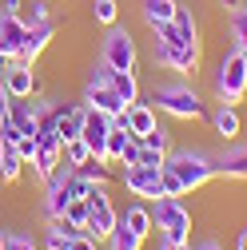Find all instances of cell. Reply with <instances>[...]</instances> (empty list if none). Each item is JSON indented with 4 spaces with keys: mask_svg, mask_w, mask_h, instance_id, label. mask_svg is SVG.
<instances>
[{
    "mask_svg": "<svg viewBox=\"0 0 247 250\" xmlns=\"http://www.w3.org/2000/svg\"><path fill=\"white\" fill-rule=\"evenodd\" d=\"M156 44H151V56H156V64L175 72V76H196L199 72V48L203 44H188L179 32H175V24H160L156 32Z\"/></svg>",
    "mask_w": 247,
    "mask_h": 250,
    "instance_id": "6da1fadb",
    "label": "cell"
},
{
    "mask_svg": "<svg viewBox=\"0 0 247 250\" xmlns=\"http://www.w3.org/2000/svg\"><path fill=\"white\" fill-rule=\"evenodd\" d=\"M148 104L172 119H207V104L192 83H156L148 91Z\"/></svg>",
    "mask_w": 247,
    "mask_h": 250,
    "instance_id": "7a4b0ae2",
    "label": "cell"
},
{
    "mask_svg": "<svg viewBox=\"0 0 247 250\" xmlns=\"http://www.w3.org/2000/svg\"><path fill=\"white\" fill-rule=\"evenodd\" d=\"M151 218H156V230H160V242L168 246H192V230H196V218L188 210L183 199H156L151 203Z\"/></svg>",
    "mask_w": 247,
    "mask_h": 250,
    "instance_id": "3957f363",
    "label": "cell"
},
{
    "mask_svg": "<svg viewBox=\"0 0 247 250\" xmlns=\"http://www.w3.org/2000/svg\"><path fill=\"white\" fill-rule=\"evenodd\" d=\"M164 171H172V175H175L183 187H188V195H192V191H199V187H207L211 179H220V175H215L211 155L192 151V147H172V151H168V163H164Z\"/></svg>",
    "mask_w": 247,
    "mask_h": 250,
    "instance_id": "277c9868",
    "label": "cell"
},
{
    "mask_svg": "<svg viewBox=\"0 0 247 250\" xmlns=\"http://www.w3.org/2000/svg\"><path fill=\"white\" fill-rule=\"evenodd\" d=\"M211 87H215V100H220V104H231V107L243 104V96H247V64H243V52L239 48H231L220 64H215Z\"/></svg>",
    "mask_w": 247,
    "mask_h": 250,
    "instance_id": "5b68a950",
    "label": "cell"
},
{
    "mask_svg": "<svg viewBox=\"0 0 247 250\" xmlns=\"http://www.w3.org/2000/svg\"><path fill=\"white\" fill-rule=\"evenodd\" d=\"M100 60H104L112 72H136V64H140V48H136L132 32H124L120 24H112L108 36H104V48H100Z\"/></svg>",
    "mask_w": 247,
    "mask_h": 250,
    "instance_id": "8992f818",
    "label": "cell"
},
{
    "mask_svg": "<svg viewBox=\"0 0 247 250\" xmlns=\"http://www.w3.org/2000/svg\"><path fill=\"white\" fill-rule=\"evenodd\" d=\"M116 223H120V210H116V203L108 195V187H92V195H88V230L84 234H92L96 242H104Z\"/></svg>",
    "mask_w": 247,
    "mask_h": 250,
    "instance_id": "52a82bcc",
    "label": "cell"
},
{
    "mask_svg": "<svg viewBox=\"0 0 247 250\" xmlns=\"http://www.w3.org/2000/svg\"><path fill=\"white\" fill-rule=\"evenodd\" d=\"M120 187L140 203H156L164 199V171L151 167H120Z\"/></svg>",
    "mask_w": 247,
    "mask_h": 250,
    "instance_id": "ba28073f",
    "label": "cell"
},
{
    "mask_svg": "<svg viewBox=\"0 0 247 250\" xmlns=\"http://www.w3.org/2000/svg\"><path fill=\"white\" fill-rule=\"evenodd\" d=\"M4 87H8L12 100L44 96V80L32 72V64H20V60H8V64H4Z\"/></svg>",
    "mask_w": 247,
    "mask_h": 250,
    "instance_id": "9c48e42d",
    "label": "cell"
},
{
    "mask_svg": "<svg viewBox=\"0 0 247 250\" xmlns=\"http://www.w3.org/2000/svg\"><path fill=\"white\" fill-rule=\"evenodd\" d=\"M84 123H88V104H64V100H56V135L60 143H72L84 135Z\"/></svg>",
    "mask_w": 247,
    "mask_h": 250,
    "instance_id": "30bf717a",
    "label": "cell"
},
{
    "mask_svg": "<svg viewBox=\"0 0 247 250\" xmlns=\"http://www.w3.org/2000/svg\"><path fill=\"white\" fill-rule=\"evenodd\" d=\"M108 131H112V115H100V111H92L88 107V123H84V143H88V151H92V159H104L108 155ZM108 163V159H104Z\"/></svg>",
    "mask_w": 247,
    "mask_h": 250,
    "instance_id": "8fae6325",
    "label": "cell"
},
{
    "mask_svg": "<svg viewBox=\"0 0 247 250\" xmlns=\"http://www.w3.org/2000/svg\"><path fill=\"white\" fill-rule=\"evenodd\" d=\"M211 163H215V175L220 179H247V143L231 139V147L211 155Z\"/></svg>",
    "mask_w": 247,
    "mask_h": 250,
    "instance_id": "7c38bea8",
    "label": "cell"
},
{
    "mask_svg": "<svg viewBox=\"0 0 247 250\" xmlns=\"http://www.w3.org/2000/svg\"><path fill=\"white\" fill-rule=\"evenodd\" d=\"M52 36H56V24L52 20H44V24H28V36H24V48H20V64H36V60L44 56V48L52 44Z\"/></svg>",
    "mask_w": 247,
    "mask_h": 250,
    "instance_id": "4fadbf2b",
    "label": "cell"
},
{
    "mask_svg": "<svg viewBox=\"0 0 247 250\" xmlns=\"http://www.w3.org/2000/svg\"><path fill=\"white\" fill-rule=\"evenodd\" d=\"M84 104L92 111H100V115H120V111H128V104H124L112 83H84Z\"/></svg>",
    "mask_w": 247,
    "mask_h": 250,
    "instance_id": "5bb4252c",
    "label": "cell"
},
{
    "mask_svg": "<svg viewBox=\"0 0 247 250\" xmlns=\"http://www.w3.org/2000/svg\"><path fill=\"white\" fill-rule=\"evenodd\" d=\"M24 36H28V20L24 16H0V56H4V60L20 56Z\"/></svg>",
    "mask_w": 247,
    "mask_h": 250,
    "instance_id": "9a60e30c",
    "label": "cell"
},
{
    "mask_svg": "<svg viewBox=\"0 0 247 250\" xmlns=\"http://www.w3.org/2000/svg\"><path fill=\"white\" fill-rule=\"evenodd\" d=\"M207 119H211V131L220 135L223 143L239 139V131H243V115H239V107H231V104H215V107L207 111Z\"/></svg>",
    "mask_w": 247,
    "mask_h": 250,
    "instance_id": "2e32d148",
    "label": "cell"
},
{
    "mask_svg": "<svg viewBox=\"0 0 247 250\" xmlns=\"http://www.w3.org/2000/svg\"><path fill=\"white\" fill-rule=\"evenodd\" d=\"M120 223L128 227V230H136L144 242L156 234V218H151V203H140V199H132L128 207L120 210Z\"/></svg>",
    "mask_w": 247,
    "mask_h": 250,
    "instance_id": "e0dca14e",
    "label": "cell"
},
{
    "mask_svg": "<svg viewBox=\"0 0 247 250\" xmlns=\"http://www.w3.org/2000/svg\"><path fill=\"white\" fill-rule=\"evenodd\" d=\"M124 123H128L132 139H144V135H148V131L160 123V111L151 107L148 100H136V104H128V111H124Z\"/></svg>",
    "mask_w": 247,
    "mask_h": 250,
    "instance_id": "ac0fdd59",
    "label": "cell"
},
{
    "mask_svg": "<svg viewBox=\"0 0 247 250\" xmlns=\"http://www.w3.org/2000/svg\"><path fill=\"white\" fill-rule=\"evenodd\" d=\"M60 163H64V143H60V139H48V143H40L36 147V159H32V175L44 183Z\"/></svg>",
    "mask_w": 247,
    "mask_h": 250,
    "instance_id": "d6986e66",
    "label": "cell"
},
{
    "mask_svg": "<svg viewBox=\"0 0 247 250\" xmlns=\"http://www.w3.org/2000/svg\"><path fill=\"white\" fill-rule=\"evenodd\" d=\"M175 8H179V0H140V12H144V24L156 32L160 24H172L175 20Z\"/></svg>",
    "mask_w": 247,
    "mask_h": 250,
    "instance_id": "ffe728a7",
    "label": "cell"
},
{
    "mask_svg": "<svg viewBox=\"0 0 247 250\" xmlns=\"http://www.w3.org/2000/svg\"><path fill=\"white\" fill-rule=\"evenodd\" d=\"M8 119L16 123L20 135H36V96H32V100H12Z\"/></svg>",
    "mask_w": 247,
    "mask_h": 250,
    "instance_id": "44dd1931",
    "label": "cell"
},
{
    "mask_svg": "<svg viewBox=\"0 0 247 250\" xmlns=\"http://www.w3.org/2000/svg\"><path fill=\"white\" fill-rule=\"evenodd\" d=\"M108 83H112V91L124 104H136L140 100V76L136 72H108Z\"/></svg>",
    "mask_w": 247,
    "mask_h": 250,
    "instance_id": "7402d4cb",
    "label": "cell"
},
{
    "mask_svg": "<svg viewBox=\"0 0 247 250\" xmlns=\"http://www.w3.org/2000/svg\"><path fill=\"white\" fill-rule=\"evenodd\" d=\"M24 175V159L16 155V147L0 143V183H16Z\"/></svg>",
    "mask_w": 247,
    "mask_h": 250,
    "instance_id": "603a6c76",
    "label": "cell"
},
{
    "mask_svg": "<svg viewBox=\"0 0 247 250\" xmlns=\"http://www.w3.org/2000/svg\"><path fill=\"white\" fill-rule=\"evenodd\" d=\"M104 246H108V250H144V238H140L136 230H128L124 223H116L112 234L104 238Z\"/></svg>",
    "mask_w": 247,
    "mask_h": 250,
    "instance_id": "cb8c5ba5",
    "label": "cell"
},
{
    "mask_svg": "<svg viewBox=\"0 0 247 250\" xmlns=\"http://www.w3.org/2000/svg\"><path fill=\"white\" fill-rule=\"evenodd\" d=\"M128 139H132V131H128V127H116V123H112V131H108V155H104V159H108V167H120Z\"/></svg>",
    "mask_w": 247,
    "mask_h": 250,
    "instance_id": "d4e9b609",
    "label": "cell"
},
{
    "mask_svg": "<svg viewBox=\"0 0 247 250\" xmlns=\"http://www.w3.org/2000/svg\"><path fill=\"white\" fill-rule=\"evenodd\" d=\"M227 24H231V48L247 52V4H235Z\"/></svg>",
    "mask_w": 247,
    "mask_h": 250,
    "instance_id": "484cf974",
    "label": "cell"
},
{
    "mask_svg": "<svg viewBox=\"0 0 247 250\" xmlns=\"http://www.w3.org/2000/svg\"><path fill=\"white\" fill-rule=\"evenodd\" d=\"M172 24H175V32H179L183 40H188V44H199V24H196L192 8H183V4H179V8H175V20H172Z\"/></svg>",
    "mask_w": 247,
    "mask_h": 250,
    "instance_id": "4316f807",
    "label": "cell"
},
{
    "mask_svg": "<svg viewBox=\"0 0 247 250\" xmlns=\"http://www.w3.org/2000/svg\"><path fill=\"white\" fill-rule=\"evenodd\" d=\"M92 20H96L100 28L120 24V8H116V0H92Z\"/></svg>",
    "mask_w": 247,
    "mask_h": 250,
    "instance_id": "83f0119b",
    "label": "cell"
},
{
    "mask_svg": "<svg viewBox=\"0 0 247 250\" xmlns=\"http://www.w3.org/2000/svg\"><path fill=\"white\" fill-rule=\"evenodd\" d=\"M140 143H144V147H151V151H164V155L175 147V143H172V131L164 127V123H156V127H151V131H148Z\"/></svg>",
    "mask_w": 247,
    "mask_h": 250,
    "instance_id": "f1b7e54d",
    "label": "cell"
},
{
    "mask_svg": "<svg viewBox=\"0 0 247 250\" xmlns=\"http://www.w3.org/2000/svg\"><path fill=\"white\" fill-rule=\"evenodd\" d=\"M64 223H68V227H76V230H88V199H72V203H68Z\"/></svg>",
    "mask_w": 247,
    "mask_h": 250,
    "instance_id": "f546056e",
    "label": "cell"
},
{
    "mask_svg": "<svg viewBox=\"0 0 247 250\" xmlns=\"http://www.w3.org/2000/svg\"><path fill=\"white\" fill-rule=\"evenodd\" d=\"M64 159H68L72 167H84V163L92 159V151H88L84 139H72V143H64Z\"/></svg>",
    "mask_w": 247,
    "mask_h": 250,
    "instance_id": "4dcf8cb0",
    "label": "cell"
},
{
    "mask_svg": "<svg viewBox=\"0 0 247 250\" xmlns=\"http://www.w3.org/2000/svg\"><path fill=\"white\" fill-rule=\"evenodd\" d=\"M80 171H84V175H88V179H92V183H100V187H104V183H108V179H112V167H108V163H104V159H88V163H84V167H80Z\"/></svg>",
    "mask_w": 247,
    "mask_h": 250,
    "instance_id": "1f68e13d",
    "label": "cell"
},
{
    "mask_svg": "<svg viewBox=\"0 0 247 250\" xmlns=\"http://www.w3.org/2000/svg\"><path fill=\"white\" fill-rule=\"evenodd\" d=\"M4 250H40L32 234H24V230H8L4 234Z\"/></svg>",
    "mask_w": 247,
    "mask_h": 250,
    "instance_id": "d6a6232c",
    "label": "cell"
},
{
    "mask_svg": "<svg viewBox=\"0 0 247 250\" xmlns=\"http://www.w3.org/2000/svg\"><path fill=\"white\" fill-rule=\"evenodd\" d=\"M24 20H28V24L52 20V4H48V0H32V4H28V12H24Z\"/></svg>",
    "mask_w": 247,
    "mask_h": 250,
    "instance_id": "836d02e7",
    "label": "cell"
},
{
    "mask_svg": "<svg viewBox=\"0 0 247 250\" xmlns=\"http://www.w3.org/2000/svg\"><path fill=\"white\" fill-rule=\"evenodd\" d=\"M36 135H20L16 139V155H20V159H24V167H32V159H36Z\"/></svg>",
    "mask_w": 247,
    "mask_h": 250,
    "instance_id": "e575fe53",
    "label": "cell"
},
{
    "mask_svg": "<svg viewBox=\"0 0 247 250\" xmlns=\"http://www.w3.org/2000/svg\"><path fill=\"white\" fill-rule=\"evenodd\" d=\"M140 155H144V143H140V139H128V147H124V159H120V167H140Z\"/></svg>",
    "mask_w": 247,
    "mask_h": 250,
    "instance_id": "d590c367",
    "label": "cell"
},
{
    "mask_svg": "<svg viewBox=\"0 0 247 250\" xmlns=\"http://www.w3.org/2000/svg\"><path fill=\"white\" fill-rule=\"evenodd\" d=\"M164 163H168V155H164V151H151V147H144V155H140V167L164 171Z\"/></svg>",
    "mask_w": 247,
    "mask_h": 250,
    "instance_id": "8d00e7d4",
    "label": "cell"
},
{
    "mask_svg": "<svg viewBox=\"0 0 247 250\" xmlns=\"http://www.w3.org/2000/svg\"><path fill=\"white\" fill-rule=\"evenodd\" d=\"M164 195H168V199H183V195H188V187H183L172 171H164Z\"/></svg>",
    "mask_w": 247,
    "mask_h": 250,
    "instance_id": "74e56055",
    "label": "cell"
},
{
    "mask_svg": "<svg viewBox=\"0 0 247 250\" xmlns=\"http://www.w3.org/2000/svg\"><path fill=\"white\" fill-rule=\"evenodd\" d=\"M68 250H100V242L92 238V234H76V238L68 242Z\"/></svg>",
    "mask_w": 247,
    "mask_h": 250,
    "instance_id": "f35d334b",
    "label": "cell"
},
{
    "mask_svg": "<svg viewBox=\"0 0 247 250\" xmlns=\"http://www.w3.org/2000/svg\"><path fill=\"white\" fill-rule=\"evenodd\" d=\"M0 16H24V0H0Z\"/></svg>",
    "mask_w": 247,
    "mask_h": 250,
    "instance_id": "ab89813d",
    "label": "cell"
},
{
    "mask_svg": "<svg viewBox=\"0 0 247 250\" xmlns=\"http://www.w3.org/2000/svg\"><path fill=\"white\" fill-rule=\"evenodd\" d=\"M192 250H223V242H215V238H203V242H192Z\"/></svg>",
    "mask_w": 247,
    "mask_h": 250,
    "instance_id": "60d3db41",
    "label": "cell"
},
{
    "mask_svg": "<svg viewBox=\"0 0 247 250\" xmlns=\"http://www.w3.org/2000/svg\"><path fill=\"white\" fill-rule=\"evenodd\" d=\"M235 250H247V227H243V230L235 234Z\"/></svg>",
    "mask_w": 247,
    "mask_h": 250,
    "instance_id": "b9f144b4",
    "label": "cell"
},
{
    "mask_svg": "<svg viewBox=\"0 0 247 250\" xmlns=\"http://www.w3.org/2000/svg\"><path fill=\"white\" fill-rule=\"evenodd\" d=\"M160 250H192V246H168V242H160Z\"/></svg>",
    "mask_w": 247,
    "mask_h": 250,
    "instance_id": "7bdbcfd3",
    "label": "cell"
},
{
    "mask_svg": "<svg viewBox=\"0 0 247 250\" xmlns=\"http://www.w3.org/2000/svg\"><path fill=\"white\" fill-rule=\"evenodd\" d=\"M4 64H8V60H4V56H0V76H4Z\"/></svg>",
    "mask_w": 247,
    "mask_h": 250,
    "instance_id": "ee69618b",
    "label": "cell"
},
{
    "mask_svg": "<svg viewBox=\"0 0 247 250\" xmlns=\"http://www.w3.org/2000/svg\"><path fill=\"white\" fill-rule=\"evenodd\" d=\"M223 4H231V8H235V4H243V0H223Z\"/></svg>",
    "mask_w": 247,
    "mask_h": 250,
    "instance_id": "f6af8a7d",
    "label": "cell"
},
{
    "mask_svg": "<svg viewBox=\"0 0 247 250\" xmlns=\"http://www.w3.org/2000/svg\"><path fill=\"white\" fill-rule=\"evenodd\" d=\"M0 250H4V230H0Z\"/></svg>",
    "mask_w": 247,
    "mask_h": 250,
    "instance_id": "bcb514c9",
    "label": "cell"
},
{
    "mask_svg": "<svg viewBox=\"0 0 247 250\" xmlns=\"http://www.w3.org/2000/svg\"><path fill=\"white\" fill-rule=\"evenodd\" d=\"M243 64H247V52H243Z\"/></svg>",
    "mask_w": 247,
    "mask_h": 250,
    "instance_id": "7dc6e473",
    "label": "cell"
}]
</instances>
